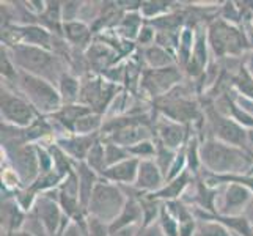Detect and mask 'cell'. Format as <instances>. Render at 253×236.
<instances>
[{
    "mask_svg": "<svg viewBox=\"0 0 253 236\" xmlns=\"http://www.w3.org/2000/svg\"><path fill=\"white\" fill-rule=\"evenodd\" d=\"M194 236H233V233L215 221H198Z\"/></svg>",
    "mask_w": 253,
    "mask_h": 236,
    "instance_id": "cell-33",
    "label": "cell"
},
{
    "mask_svg": "<svg viewBox=\"0 0 253 236\" xmlns=\"http://www.w3.org/2000/svg\"><path fill=\"white\" fill-rule=\"evenodd\" d=\"M126 202L127 195L125 194L123 188L101 178L93 190L88 206H86V214L110 225L125 208Z\"/></svg>",
    "mask_w": 253,
    "mask_h": 236,
    "instance_id": "cell-5",
    "label": "cell"
},
{
    "mask_svg": "<svg viewBox=\"0 0 253 236\" xmlns=\"http://www.w3.org/2000/svg\"><path fill=\"white\" fill-rule=\"evenodd\" d=\"M159 229L164 236H179V222L167 211V208L162 205L161 216L158 219Z\"/></svg>",
    "mask_w": 253,
    "mask_h": 236,
    "instance_id": "cell-36",
    "label": "cell"
},
{
    "mask_svg": "<svg viewBox=\"0 0 253 236\" xmlns=\"http://www.w3.org/2000/svg\"><path fill=\"white\" fill-rule=\"evenodd\" d=\"M58 236H88L86 233V219L85 221H69L63 232Z\"/></svg>",
    "mask_w": 253,
    "mask_h": 236,
    "instance_id": "cell-40",
    "label": "cell"
},
{
    "mask_svg": "<svg viewBox=\"0 0 253 236\" xmlns=\"http://www.w3.org/2000/svg\"><path fill=\"white\" fill-rule=\"evenodd\" d=\"M186 94L187 93L173 94V92H170L162 96L161 99L154 101L158 113L186 126H190L197 120H203L205 113L200 110L197 101Z\"/></svg>",
    "mask_w": 253,
    "mask_h": 236,
    "instance_id": "cell-8",
    "label": "cell"
},
{
    "mask_svg": "<svg viewBox=\"0 0 253 236\" xmlns=\"http://www.w3.org/2000/svg\"><path fill=\"white\" fill-rule=\"evenodd\" d=\"M138 165H140V161L135 159V157H129L126 161H121L115 165L107 167L102 172L101 178L109 183H113V185H118L121 188L125 186L134 188L138 173Z\"/></svg>",
    "mask_w": 253,
    "mask_h": 236,
    "instance_id": "cell-17",
    "label": "cell"
},
{
    "mask_svg": "<svg viewBox=\"0 0 253 236\" xmlns=\"http://www.w3.org/2000/svg\"><path fill=\"white\" fill-rule=\"evenodd\" d=\"M6 47L10 50L14 65L22 73L42 77L57 85L62 74L68 71L60 55H57L52 50L37 47V46H29V45H14Z\"/></svg>",
    "mask_w": 253,
    "mask_h": 236,
    "instance_id": "cell-2",
    "label": "cell"
},
{
    "mask_svg": "<svg viewBox=\"0 0 253 236\" xmlns=\"http://www.w3.org/2000/svg\"><path fill=\"white\" fill-rule=\"evenodd\" d=\"M231 87L233 92L238 93L239 96L253 99V76L249 74V71L242 66V63L238 68V71L231 76Z\"/></svg>",
    "mask_w": 253,
    "mask_h": 236,
    "instance_id": "cell-29",
    "label": "cell"
},
{
    "mask_svg": "<svg viewBox=\"0 0 253 236\" xmlns=\"http://www.w3.org/2000/svg\"><path fill=\"white\" fill-rule=\"evenodd\" d=\"M173 3L171 2H159V0H143L140 3V14L143 16V19L153 21L162 17L165 14H169L173 11Z\"/></svg>",
    "mask_w": 253,
    "mask_h": 236,
    "instance_id": "cell-31",
    "label": "cell"
},
{
    "mask_svg": "<svg viewBox=\"0 0 253 236\" xmlns=\"http://www.w3.org/2000/svg\"><path fill=\"white\" fill-rule=\"evenodd\" d=\"M242 66L247 69L250 76H253V49L247 50L246 54L242 55Z\"/></svg>",
    "mask_w": 253,
    "mask_h": 236,
    "instance_id": "cell-42",
    "label": "cell"
},
{
    "mask_svg": "<svg viewBox=\"0 0 253 236\" xmlns=\"http://www.w3.org/2000/svg\"><path fill=\"white\" fill-rule=\"evenodd\" d=\"M76 177H77V183H79V198L82 206L86 209L88 206L93 190L96 188V185L101 181V177L96 173L91 167L86 165V162H77L76 164Z\"/></svg>",
    "mask_w": 253,
    "mask_h": 236,
    "instance_id": "cell-22",
    "label": "cell"
},
{
    "mask_svg": "<svg viewBox=\"0 0 253 236\" xmlns=\"http://www.w3.org/2000/svg\"><path fill=\"white\" fill-rule=\"evenodd\" d=\"M244 216H246L247 219L250 221V224L253 225V197H252V200H250V203H249V206L246 209V213H244Z\"/></svg>",
    "mask_w": 253,
    "mask_h": 236,
    "instance_id": "cell-44",
    "label": "cell"
},
{
    "mask_svg": "<svg viewBox=\"0 0 253 236\" xmlns=\"http://www.w3.org/2000/svg\"><path fill=\"white\" fill-rule=\"evenodd\" d=\"M0 74H2V82L6 85H14L19 77V69L13 62L10 50L3 45L0 47Z\"/></svg>",
    "mask_w": 253,
    "mask_h": 236,
    "instance_id": "cell-30",
    "label": "cell"
},
{
    "mask_svg": "<svg viewBox=\"0 0 253 236\" xmlns=\"http://www.w3.org/2000/svg\"><path fill=\"white\" fill-rule=\"evenodd\" d=\"M247 35H249V41H250V47L253 49V30H250V32H247Z\"/></svg>",
    "mask_w": 253,
    "mask_h": 236,
    "instance_id": "cell-47",
    "label": "cell"
},
{
    "mask_svg": "<svg viewBox=\"0 0 253 236\" xmlns=\"http://www.w3.org/2000/svg\"><path fill=\"white\" fill-rule=\"evenodd\" d=\"M206 32L211 52L219 58L242 57L252 49L247 32H244L242 27L223 21L222 17L209 22Z\"/></svg>",
    "mask_w": 253,
    "mask_h": 236,
    "instance_id": "cell-3",
    "label": "cell"
},
{
    "mask_svg": "<svg viewBox=\"0 0 253 236\" xmlns=\"http://www.w3.org/2000/svg\"><path fill=\"white\" fill-rule=\"evenodd\" d=\"M104 121H106V117L101 115L98 112H88L77 121L74 133L73 134H81V136H94V134H101Z\"/></svg>",
    "mask_w": 253,
    "mask_h": 236,
    "instance_id": "cell-27",
    "label": "cell"
},
{
    "mask_svg": "<svg viewBox=\"0 0 253 236\" xmlns=\"http://www.w3.org/2000/svg\"><path fill=\"white\" fill-rule=\"evenodd\" d=\"M195 181V177L189 170H186L182 175H179L178 178L165 181V185L154 194H148L153 198L159 200V202H171V200H181L187 192V189L192 186V183Z\"/></svg>",
    "mask_w": 253,
    "mask_h": 236,
    "instance_id": "cell-19",
    "label": "cell"
},
{
    "mask_svg": "<svg viewBox=\"0 0 253 236\" xmlns=\"http://www.w3.org/2000/svg\"><path fill=\"white\" fill-rule=\"evenodd\" d=\"M156 35H158V30H156L151 24H148L145 21L142 30L138 32V37L135 40V45L137 46H142V49L150 47V46H153L154 43H156Z\"/></svg>",
    "mask_w": 253,
    "mask_h": 236,
    "instance_id": "cell-38",
    "label": "cell"
},
{
    "mask_svg": "<svg viewBox=\"0 0 253 236\" xmlns=\"http://www.w3.org/2000/svg\"><path fill=\"white\" fill-rule=\"evenodd\" d=\"M203 172L212 175H239L253 172V154L239 146L208 137L202 142Z\"/></svg>",
    "mask_w": 253,
    "mask_h": 236,
    "instance_id": "cell-1",
    "label": "cell"
},
{
    "mask_svg": "<svg viewBox=\"0 0 253 236\" xmlns=\"http://www.w3.org/2000/svg\"><path fill=\"white\" fill-rule=\"evenodd\" d=\"M165 185V177L158 167V164L154 162V159L148 161H140L138 165V173L134 189L138 194L146 195V194H154L158 192L162 186Z\"/></svg>",
    "mask_w": 253,
    "mask_h": 236,
    "instance_id": "cell-15",
    "label": "cell"
},
{
    "mask_svg": "<svg viewBox=\"0 0 253 236\" xmlns=\"http://www.w3.org/2000/svg\"><path fill=\"white\" fill-rule=\"evenodd\" d=\"M253 197V192L242 185H225L220 188L217 213L223 216H242Z\"/></svg>",
    "mask_w": 253,
    "mask_h": 236,
    "instance_id": "cell-13",
    "label": "cell"
},
{
    "mask_svg": "<svg viewBox=\"0 0 253 236\" xmlns=\"http://www.w3.org/2000/svg\"><path fill=\"white\" fill-rule=\"evenodd\" d=\"M57 89H58L63 106H68V104H77L81 99L82 81L74 73L66 71L65 74H62V77L58 79Z\"/></svg>",
    "mask_w": 253,
    "mask_h": 236,
    "instance_id": "cell-24",
    "label": "cell"
},
{
    "mask_svg": "<svg viewBox=\"0 0 253 236\" xmlns=\"http://www.w3.org/2000/svg\"><path fill=\"white\" fill-rule=\"evenodd\" d=\"M247 148H249V151L253 154V128L247 129Z\"/></svg>",
    "mask_w": 253,
    "mask_h": 236,
    "instance_id": "cell-45",
    "label": "cell"
},
{
    "mask_svg": "<svg viewBox=\"0 0 253 236\" xmlns=\"http://www.w3.org/2000/svg\"><path fill=\"white\" fill-rule=\"evenodd\" d=\"M138 227H129V229H123V230H118V232H113L110 236H135Z\"/></svg>",
    "mask_w": 253,
    "mask_h": 236,
    "instance_id": "cell-43",
    "label": "cell"
},
{
    "mask_svg": "<svg viewBox=\"0 0 253 236\" xmlns=\"http://www.w3.org/2000/svg\"><path fill=\"white\" fill-rule=\"evenodd\" d=\"M145 24L143 16L140 14V11H126L121 17V21L118 22V25L115 27V33L120 38L127 40L135 43L138 32L142 30Z\"/></svg>",
    "mask_w": 253,
    "mask_h": 236,
    "instance_id": "cell-26",
    "label": "cell"
},
{
    "mask_svg": "<svg viewBox=\"0 0 253 236\" xmlns=\"http://www.w3.org/2000/svg\"><path fill=\"white\" fill-rule=\"evenodd\" d=\"M186 157H187V170L197 178L200 170H203L202 165V142L198 136H190L186 143Z\"/></svg>",
    "mask_w": 253,
    "mask_h": 236,
    "instance_id": "cell-28",
    "label": "cell"
},
{
    "mask_svg": "<svg viewBox=\"0 0 253 236\" xmlns=\"http://www.w3.org/2000/svg\"><path fill=\"white\" fill-rule=\"evenodd\" d=\"M2 154H5L6 167H11L17 177L21 178L24 188H30L41 175L40 161H38V150L33 143H3Z\"/></svg>",
    "mask_w": 253,
    "mask_h": 236,
    "instance_id": "cell-6",
    "label": "cell"
},
{
    "mask_svg": "<svg viewBox=\"0 0 253 236\" xmlns=\"http://www.w3.org/2000/svg\"><path fill=\"white\" fill-rule=\"evenodd\" d=\"M85 162H86L88 167H91L96 173H98L99 177L102 175V172L107 169V164H106V148H104V141H102L101 137L91 146V150H90L88 156H86Z\"/></svg>",
    "mask_w": 253,
    "mask_h": 236,
    "instance_id": "cell-32",
    "label": "cell"
},
{
    "mask_svg": "<svg viewBox=\"0 0 253 236\" xmlns=\"http://www.w3.org/2000/svg\"><path fill=\"white\" fill-rule=\"evenodd\" d=\"M86 233L88 236H110V225L96 217H86Z\"/></svg>",
    "mask_w": 253,
    "mask_h": 236,
    "instance_id": "cell-39",
    "label": "cell"
},
{
    "mask_svg": "<svg viewBox=\"0 0 253 236\" xmlns=\"http://www.w3.org/2000/svg\"><path fill=\"white\" fill-rule=\"evenodd\" d=\"M104 148H106V164H107V167H110V165H115V164H118L121 161H126V159H129V157H132L129 154L127 148L117 145L113 142L104 141Z\"/></svg>",
    "mask_w": 253,
    "mask_h": 236,
    "instance_id": "cell-35",
    "label": "cell"
},
{
    "mask_svg": "<svg viewBox=\"0 0 253 236\" xmlns=\"http://www.w3.org/2000/svg\"><path fill=\"white\" fill-rule=\"evenodd\" d=\"M182 69L178 65H173L162 69H148L143 71L140 89L153 101L161 99L162 96L170 93L182 82Z\"/></svg>",
    "mask_w": 253,
    "mask_h": 236,
    "instance_id": "cell-10",
    "label": "cell"
},
{
    "mask_svg": "<svg viewBox=\"0 0 253 236\" xmlns=\"http://www.w3.org/2000/svg\"><path fill=\"white\" fill-rule=\"evenodd\" d=\"M205 117L209 123V129L214 139L220 142H225L233 146H239L242 150H247V129L242 128L239 123H236L230 117L223 115L215 107H209L205 112Z\"/></svg>",
    "mask_w": 253,
    "mask_h": 236,
    "instance_id": "cell-11",
    "label": "cell"
},
{
    "mask_svg": "<svg viewBox=\"0 0 253 236\" xmlns=\"http://www.w3.org/2000/svg\"><path fill=\"white\" fill-rule=\"evenodd\" d=\"M129 154L135 157L138 161H148V159H154L156 151H158V142L156 141H143L140 143H137L134 146L127 148Z\"/></svg>",
    "mask_w": 253,
    "mask_h": 236,
    "instance_id": "cell-34",
    "label": "cell"
},
{
    "mask_svg": "<svg viewBox=\"0 0 253 236\" xmlns=\"http://www.w3.org/2000/svg\"><path fill=\"white\" fill-rule=\"evenodd\" d=\"M135 236H164V235L159 229V224L156 222L153 225H140L137 229Z\"/></svg>",
    "mask_w": 253,
    "mask_h": 236,
    "instance_id": "cell-41",
    "label": "cell"
},
{
    "mask_svg": "<svg viewBox=\"0 0 253 236\" xmlns=\"http://www.w3.org/2000/svg\"><path fill=\"white\" fill-rule=\"evenodd\" d=\"M91 27L85 21H71L63 22V40L69 46L76 49H81L85 52L93 43V33Z\"/></svg>",
    "mask_w": 253,
    "mask_h": 236,
    "instance_id": "cell-20",
    "label": "cell"
},
{
    "mask_svg": "<svg viewBox=\"0 0 253 236\" xmlns=\"http://www.w3.org/2000/svg\"><path fill=\"white\" fill-rule=\"evenodd\" d=\"M142 55H143V62L148 69H162V68L178 65L176 55L158 45L142 49Z\"/></svg>",
    "mask_w": 253,
    "mask_h": 236,
    "instance_id": "cell-25",
    "label": "cell"
},
{
    "mask_svg": "<svg viewBox=\"0 0 253 236\" xmlns=\"http://www.w3.org/2000/svg\"><path fill=\"white\" fill-rule=\"evenodd\" d=\"M0 117H2L3 125L25 129L42 115H40L33 109L32 104L19 92H14V89H11L10 85L2 82V87H0Z\"/></svg>",
    "mask_w": 253,
    "mask_h": 236,
    "instance_id": "cell-7",
    "label": "cell"
},
{
    "mask_svg": "<svg viewBox=\"0 0 253 236\" xmlns=\"http://www.w3.org/2000/svg\"><path fill=\"white\" fill-rule=\"evenodd\" d=\"M176 153L178 151L170 150V148L158 143V151H156V156H154V162L158 164V167L164 173V177H167V173L171 167L174 157H176Z\"/></svg>",
    "mask_w": 253,
    "mask_h": 236,
    "instance_id": "cell-37",
    "label": "cell"
},
{
    "mask_svg": "<svg viewBox=\"0 0 253 236\" xmlns=\"http://www.w3.org/2000/svg\"><path fill=\"white\" fill-rule=\"evenodd\" d=\"M99 137L101 134H94V136L63 134V136L55 137V143L77 164V162H85L91 146L96 143V141H98Z\"/></svg>",
    "mask_w": 253,
    "mask_h": 236,
    "instance_id": "cell-14",
    "label": "cell"
},
{
    "mask_svg": "<svg viewBox=\"0 0 253 236\" xmlns=\"http://www.w3.org/2000/svg\"><path fill=\"white\" fill-rule=\"evenodd\" d=\"M29 213H25L21 205L16 202L14 195L2 197V233L10 235L24 230Z\"/></svg>",
    "mask_w": 253,
    "mask_h": 236,
    "instance_id": "cell-18",
    "label": "cell"
},
{
    "mask_svg": "<svg viewBox=\"0 0 253 236\" xmlns=\"http://www.w3.org/2000/svg\"><path fill=\"white\" fill-rule=\"evenodd\" d=\"M88 112H91V109L84 106V104H81V102L68 104V106H63L62 109H60L58 112H55L54 115H50L49 118L54 120V123H57L60 128H62L65 134H73L76 123Z\"/></svg>",
    "mask_w": 253,
    "mask_h": 236,
    "instance_id": "cell-23",
    "label": "cell"
},
{
    "mask_svg": "<svg viewBox=\"0 0 253 236\" xmlns=\"http://www.w3.org/2000/svg\"><path fill=\"white\" fill-rule=\"evenodd\" d=\"M189 128L190 126L176 123V121L158 113L154 120V141L170 150L179 151L182 146H186L192 136L189 133Z\"/></svg>",
    "mask_w": 253,
    "mask_h": 236,
    "instance_id": "cell-12",
    "label": "cell"
},
{
    "mask_svg": "<svg viewBox=\"0 0 253 236\" xmlns=\"http://www.w3.org/2000/svg\"><path fill=\"white\" fill-rule=\"evenodd\" d=\"M3 236H35V235H32L27 230H19V232H14V233H10V235H3Z\"/></svg>",
    "mask_w": 253,
    "mask_h": 236,
    "instance_id": "cell-46",
    "label": "cell"
},
{
    "mask_svg": "<svg viewBox=\"0 0 253 236\" xmlns=\"http://www.w3.org/2000/svg\"><path fill=\"white\" fill-rule=\"evenodd\" d=\"M143 222V213L140 198L135 195H127V202L125 208L121 209L118 217L110 224V233L129 229V227H140Z\"/></svg>",
    "mask_w": 253,
    "mask_h": 236,
    "instance_id": "cell-21",
    "label": "cell"
},
{
    "mask_svg": "<svg viewBox=\"0 0 253 236\" xmlns=\"http://www.w3.org/2000/svg\"><path fill=\"white\" fill-rule=\"evenodd\" d=\"M14 85L16 92H19L42 117L54 115L63 107L57 85L46 79L19 71V77Z\"/></svg>",
    "mask_w": 253,
    "mask_h": 236,
    "instance_id": "cell-4",
    "label": "cell"
},
{
    "mask_svg": "<svg viewBox=\"0 0 253 236\" xmlns=\"http://www.w3.org/2000/svg\"><path fill=\"white\" fill-rule=\"evenodd\" d=\"M30 214H33L35 219L41 224L46 236H58L69 222L57 200V190L41 194L35 202Z\"/></svg>",
    "mask_w": 253,
    "mask_h": 236,
    "instance_id": "cell-9",
    "label": "cell"
},
{
    "mask_svg": "<svg viewBox=\"0 0 253 236\" xmlns=\"http://www.w3.org/2000/svg\"><path fill=\"white\" fill-rule=\"evenodd\" d=\"M194 214L197 217V221H215L226 227L233 235L238 236H253V225L246 216H223L219 213H208L205 209L194 208Z\"/></svg>",
    "mask_w": 253,
    "mask_h": 236,
    "instance_id": "cell-16",
    "label": "cell"
}]
</instances>
